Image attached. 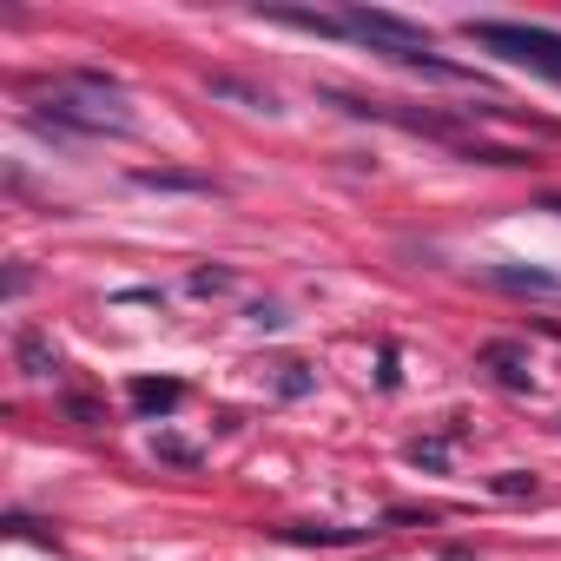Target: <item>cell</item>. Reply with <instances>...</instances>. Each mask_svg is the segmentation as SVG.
Instances as JSON below:
<instances>
[{
  "label": "cell",
  "mask_w": 561,
  "mask_h": 561,
  "mask_svg": "<svg viewBox=\"0 0 561 561\" xmlns=\"http://www.w3.org/2000/svg\"><path fill=\"white\" fill-rule=\"evenodd\" d=\"M337 27H344L351 41H364L370 54L397 60V67H416V73H436V80H462V67L436 60L430 34H423L416 21H403V14H383V8H344V14H337Z\"/></svg>",
  "instance_id": "6da1fadb"
},
{
  "label": "cell",
  "mask_w": 561,
  "mask_h": 561,
  "mask_svg": "<svg viewBox=\"0 0 561 561\" xmlns=\"http://www.w3.org/2000/svg\"><path fill=\"white\" fill-rule=\"evenodd\" d=\"M469 41L508 67H528L541 80H561V34L554 27H522V21H469Z\"/></svg>",
  "instance_id": "3957f363"
},
{
  "label": "cell",
  "mask_w": 561,
  "mask_h": 561,
  "mask_svg": "<svg viewBox=\"0 0 561 561\" xmlns=\"http://www.w3.org/2000/svg\"><path fill=\"white\" fill-rule=\"evenodd\" d=\"M21 364H27V377H54V370H60V357H54L47 337H34V331L21 337Z\"/></svg>",
  "instance_id": "277c9868"
},
{
  "label": "cell",
  "mask_w": 561,
  "mask_h": 561,
  "mask_svg": "<svg viewBox=\"0 0 561 561\" xmlns=\"http://www.w3.org/2000/svg\"><path fill=\"white\" fill-rule=\"evenodd\" d=\"M41 113H47L54 126H73V133H133V113L119 106V93L100 87L93 73L47 87V93H41Z\"/></svg>",
  "instance_id": "7a4b0ae2"
},
{
  "label": "cell",
  "mask_w": 561,
  "mask_h": 561,
  "mask_svg": "<svg viewBox=\"0 0 561 561\" xmlns=\"http://www.w3.org/2000/svg\"><path fill=\"white\" fill-rule=\"evenodd\" d=\"M133 403L139 410H172L179 403V383H133Z\"/></svg>",
  "instance_id": "5b68a950"
}]
</instances>
